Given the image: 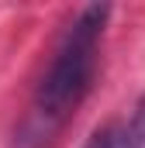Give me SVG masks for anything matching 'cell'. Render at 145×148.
<instances>
[{"label": "cell", "instance_id": "cell-2", "mask_svg": "<svg viewBox=\"0 0 145 148\" xmlns=\"http://www.w3.org/2000/svg\"><path fill=\"white\" fill-rule=\"evenodd\" d=\"M117 148H145V97L131 114V124L124 134H117Z\"/></svg>", "mask_w": 145, "mask_h": 148}, {"label": "cell", "instance_id": "cell-1", "mask_svg": "<svg viewBox=\"0 0 145 148\" xmlns=\"http://www.w3.org/2000/svg\"><path fill=\"white\" fill-rule=\"evenodd\" d=\"M107 17H110L107 3H90L72 17L66 35L59 38L48 59V69L41 73L35 90V121L45 131L62 127L83 103V97L90 93Z\"/></svg>", "mask_w": 145, "mask_h": 148}, {"label": "cell", "instance_id": "cell-3", "mask_svg": "<svg viewBox=\"0 0 145 148\" xmlns=\"http://www.w3.org/2000/svg\"><path fill=\"white\" fill-rule=\"evenodd\" d=\"M83 148H117V131L114 127H100V131L90 134V141Z\"/></svg>", "mask_w": 145, "mask_h": 148}]
</instances>
